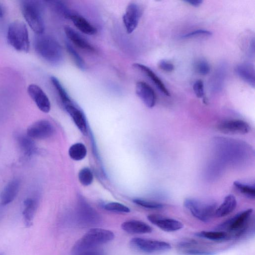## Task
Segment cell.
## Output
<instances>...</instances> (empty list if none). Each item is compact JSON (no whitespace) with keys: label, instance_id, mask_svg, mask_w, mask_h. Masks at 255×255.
I'll list each match as a JSON object with an SVG mask.
<instances>
[{"label":"cell","instance_id":"obj_22","mask_svg":"<svg viewBox=\"0 0 255 255\" xmlns=\"http://www.w3.org/2000/svg\"><path fill=\"white\" fill-rule=\"evenodd\" d=\"M75 27L81 32L87 35H93L97 33L96 28L83 17L72 14L69 18Z\"/></svg>","mask_w":255,"mask_h":255},{"label":"cell","instance_id":"obj_36","mask_svg":"<svg viewBox=\"0 0 255 255\" xmlns=\"http://www.w3.org/2000/svg\"><path fill=\"white\" fill-rule=\"evenodd\" d=\"M183 254L186 255H214V253L208 250L197 248H190L182 250Z\"/></svg>","mask_w":255,"mask_h":255},{"label":"cell","instance_id":"obj_19","mask_svg":"<svg viewBox=\"0 0 255 255\" xmlns=\"http://www.w3.org/2000/svg\"><path fill=\"white\" fill-rule=\"evenodd\" d=\"M134 68L141 71L148 76L156 86L157 88L164 95L170 96V93L161 79L148 66L141 64H134Z\"/></svg>","mask_w":255,"mask_h":255},{"label":"cell","instance_id":"obj_6","mask_svg":"<svg viewBox=\"0 0 255 255\" xmlns=\"http://www.w3.org/2000/svg\"><path fill=\"white\" fill-rule=\"evenodd\" d=\"M253 213L251 208L242 211L219 225L217 229L221 231H228L234 237H239L246 231Z\"/></svg>","mask_w":255,"mask_h":255},{"label":"cell","instance_id":"obj_38","mask_svg":"<svg viewBox=\"0 0 255 255\" xmlns=\"http://www.w3.org/2000/svg\"><path fill=\"white\" fill-rule=\"evenodd\" d=\"M158 66L160 69L167 72H173L175 69V66L173 64L166 60L160 61L158 64Z\"/></svg>","mask_w":255,"mask_h":255},{"label":"cell","instance_id":"obj_28","mask_svg":"<svg viewBox=\"0 0 255 255\" xmlns=\"http://www.w3.org/2000/svg\"><path fill=\"white\" fill-rule=\"evenodd\" d=\"M45 2L55 13L69 19L72 13L70 12L63 2L58 1H46Z\"/></svg>","mask_w":255,"mask_h":255},{"label":"cell","instance_id":"obj_4","mask_svg":"<svg viewBox=\"0 0 255 255\" xmlns=\"http://www.w3.org/2000/svg\"><path fill=\"white\" fill-rule=\"evenodd\" d=\"M9 45L18 52L28 53L30 48L29 32L25 23L15 21L10 25L7 32Z\"/></svg>","mask_w":255,"mask_h":255},{"label":"cell","instance_id":"obj_26","mask_svg":"<svg viewBox=\"0 0 255 255\" xmlns=\"http://www.w3.org/2000/svg\"><path fill=\"white\" fill-rule=\"evenodd\" d=\"M51 82L57 91L64 106L72 102L66 90L57 77L51 76Z\"/></svg>","mask_w":255,"mask_h":255},{"label":"cell","instance_id":"obj_24","mask_svg":"<svg viewBox=\"0 0 255 255\" xmlns=\"http://www.w3.org/2000/svg\"><path fill=\"white\" fill-rule=\"evenodd\" d=\"M17 139L20 150L26 156L30 157L37 153V148L32 138L27 135H19Z\"/></svg>","mask_w":255,"mask_h":255},{"label":"cell","instance_id":"obj_40","mask_svg":"<svg viewBox=\"0 0 255 255\" xmlns=\"http://www.w3.org/2000/svg\"><path fill=\"white\" fill-rule=\"evenodd\" d=\"M184 2L194 7H198L203 3L201 0H189V1H185Z\"/></svg>","mask_w":255,"mask_h":255},{"label":"cell","instance_id":"obj_34","mask_svg":"<svg viewBox=\"0 0 255 255\" xmlns=\"http://www.w3.org/2000/svg\"><path fill=\"white\" fill-rule=\"evenodd\" d=\"M195 70L201 75H206L210 72V65L208 62L203 59L198 60L195 64Z\"/></svg>","mask_w":255,"mask_h":255},{"label":"cell","instance_id":"obj_14","mask_svg":"<svg viewBox=\"0 0 255 255\" xmlns=\"http://www.w3.org/2000/svg\"><path fill=\"white\" fill-rule=\"evenodd\" d=\"M136 93L148 108L154 107L156 103V94L153 89L147 83L139 81L136 85Z\"/></svg>","mask_w":255,"mask_h":255},{"label":"cell","instance_id":"obj_17","mask_svg":"<svg viewBox=\"0 0 255 255\" xmlns=\"http://www.w3.org/2000/svg\"><path fill=\"white\" fill-rule=\"evenodd\" d=\"M122 229L130 234H149L153 231V228L147 223L139 220H129L123 222Z\"/></svg>","mask_w":255,"mask_h":255},{"label":"cell","instance_id":"obj_7","mask_svg":"<svg viewBox=\"0 0 255 255\" xmlns=\"http://www.w3.org/2000/svg\"><path fill=\"white\" fill-rule=\"evenodd\" d=\"M131 244L136 249L147 253H154L170 250L171 245L168 242L136 237L131 241Z\"/></svg>","mask_w":255,"mask_h":255},{"label":"cell","instance_id":"obj_30","mask_svg":"<svg viewBox=\"0 0 255 255\" xmlns=\"http://www.w3.org/2000/svg\"><path fill=\"white\" fill-rule=\"evenodd\" d=\"M66 49L67 53L70 56L71 59L78 68L82 70H85L86 68L85 62L73 47L69 43H66Z\"/></svg>","mask_w":255,"mask_h":255},{"label":"cell","instance_id":"obj_29","mask_svg":"<svg viewBox=\"0 0 255 255\" xmlns=\"http://www.w3.org/2000/svg\"><path fill=\"white\" fill-rule=\"evenodd\" d=\"M235 189L241 194L249 198L254 199L255 197V188L254 185H249L236 181L233 183Z\"/></svg>","mask_w":255,"mask_h":255},{"label":"cell","instance_id":"obj_37","mask_svg":"<svg viewBox=\"0 0 255 255\" xmlns=\"http://www.w3.org/2000/svg\"><path fill=\"white\" fill-rule=\"evenodd\" d=\"M193 90L196 96L199 98H203L204 96V85L201 80H198L193 85Z\"/></svg>","mask_w":255,"mask_h":255},{"label":"cell","instance_id":"obj_9","mask_svg":"<svg viewBox=\"0 0 255 255\" xmlns=\"http://www.w3.org/2000/svg\"><path fill=\"white\" fill-rule=\"evenodd\" d=\"M142 9L139 5L131 3L127 6L123 17V21L128 34L132 33L137 28L142 16Z\"/></svg>","mask_w":255,"mask_h":255},{"label":"cell","instance_id":"obj_20","mask_svg":"<svg viewBox=\"0 0 255 255\" xmlns=\"http://www.w3.org/2000/svg\"><path fill=\"white\" fill-rule=\"evenodd\" d=\"M20 187V182L18 179L11 181L3 190L1 201L3 205H6L12 202L17 196Z\"/></svg>","mask_w":255,"mask_h":255},{"label":"cell","instance_id":"obj_27","mask_svg":"<svg viewBox=\"0 0 255 255\" xmlns=\"http://www.w3.org/2000/svg\"><path fill=\"white\" fill-rule=\"evenodd\" d=\"M68 153L71 159L79 161L85 158L87 155V149L83 144L76 143L70 147Z\"/></svg>","mask_w":255,"mask_h":255},{"label":"cell","instance_id":"obj_8","mask_svg":"<svg viewBox=\"0 0 255 255\" xmlns=\"http://www.w3.org/2000/svg\"><path fill=\"white\" fill-rule=\"evenodd\" d=\"M101 222L98 213L85 203L80 204L77 213V223L84 228L93 227Z\"/></svg>","mask_w":255,"mask_h":255},{"label":"cell","instance_id":"obj_1","mask_svg":"<svg viewBox=\"0 0 255 255\" xmlns=\"http://www.w3.org/2000/svg\"><path fill=\"white\" fill-rule=\"evenodd\" d=\"M37 54L44 60L54 65L61 64L64 59L62 48L53 37L38 35L34 43Z\"/></svg>","mask_w":255,"mask_h":255},{"label":"cell","instance_id":"obj_11","mask_svg":"<svg viewBox=\"0 0 255 255\" xmlns=\"http://www.w3.org/2000/svg\"><path fill=\"white\" fill-rule=\"evenodd\" d=\"M217 129L227 134H246L250 131L251 127L246 121L233 119L220 123L217 126Z\"/></svg>","mask_w":255,"mask_h":255},{"label":"cell","instance_id":"obj_12","mask_svg":"<svg viewBox=\"0 0 255 255\" xmlns=\"http://www.w3.org/2000/svg\"><path fill=\"white\" fill-rule=\"evenodd\" d=\"M147 218L151 223L166 232H175L184 227L181 222L161 215L150 214L148 216Z\"/></svg>","mask_w":255,"mask_h":255},{"label":"cell","instance_id":"obj_18","mask_svg":"<svg viewBox=\"0 0 255 255\" xmlns=\"http://www.w3.org/2000/svg\"><path fill=\"white\" fill-rule=\"evenodd\" d=\"M235 71L240 78L254 88L255 71L254 65L249 63L240 64L236 67Z\"/></svg>","mask_w":255,"mask_h":255},{"label":"cell","instance_id":"obj_15","mask_svg":"<svg viewBox=\"0 0 255 255\" xmlns=\"http://www.w3.org/2000/svg\"><path fill=\"white\" fill-rule=\"evenodd\" d=\"M64 33L70 41L79 49L88 52H94L95 48L77 31L69 26H65Z\"/></svg>","mask_w":255,"mask_h":255},{"label":"cell","instance_id":"obj_35","mask_svg":"<svg viewBox=\"0 0 255 255\" xmlns=\"http://www.w3.org/2000/svg\"><path fill=\"white\" fill-rule=\"evenodd\" d=\"M212 33L206 30H197L191 32L183 36V39H191L199 37H209L212 36Z\"/></svg>","mask_w":255,"mask_h":255},{"label":"cell","instance_id":"obj_32","mask_svg":"<svg viewBox=\"0 0 255 255\" xmlns=\"http://www.w3.org/2000/svg\"><path fill=\"white\" fill-rule=\"evenodd\" d=\"M80 183L84 186H90L93 181V175L91 170L87 168L81 169L78 174Z\"/></svg>","mask_w":255,"mask_h":255},{"label":"cell","instance_id":"obj_25","mask_svg":"<svg viewBox=\"0 0 255 255\" xmlns=\"http://www.w3.org/2000/svg\"><path fill=\"white\" fill-rule=\"evenodd\" d=\"M195 235L198 238L206 239L207 240L216 242L225 241L231 238L230 235L228 233L221 231H202L196 233L195 234Z\"/></svg>","mask_w":255,"mask_h":255},{"label":"cell","instance_id":"obj_42","mask_svg":"<svg viewBox=\"0 0 255 255\" xmlns=\"http://www.w3.org/2000/svg\"><path fill=\"white\" fill-rule=\"evenodd\" d=\"M0 255H5L4 253H0Z\"/></svg>","mask_w":255,"mask_h":255},{"label":"cell","instance_id":"obj_33","mask_svg":"<svg viewBox=\"0 0 255 255\" xmlns=\"http://www.w3.org/2000/svg\"><path fill=\"white\" fill-rule=\"evenodd\" d=\"M104 208L108 211L120 213H129L130 209L127 206L118 203L110 202L104 206Z\"/></svg>","mask_w":255,"mask_h":255},{"label":"cell","instance_id":"obj_21","mask_svg":"<svg viewBox=\"0 0 255 255\" xmlns=\"http://www.w3.org/2000/svg\"><path fill=\"white\" fill-rule=\"evenodd\" d=\"M237 206V200L232 194L225 197L222 203L217 207L215 216L218 218L226 217L232 213Z\"/></svg>","mask_w":255,"mask_h":255},{"label":"cell","instance_id":"obj_31","mask_svg":"<svg viewBox=\"0 0 255 255\" xmlns=\"http://www.w3.org/2000/svg\"><path fill=\"white\" fill-rule=\"evenodd\" d=\"M133 202L139 206L150 209L160 210L164 208L165 206L161 203L144 199H135Z\"/></svg>","mask_w":255,"mask_h":255},{"label":"cell","instance_id":"obj_41","mask_svg":"<svg viewBox=\"0 0 255 255\" xmlns=\"http://www.w3.org/2000/svg\"><path fill=\"white\" fill-rule=\"evenodd\" d=\"M5 14V8L2 4L0 3V18H2Z\"/></svg>","mask_w":255,"mask_h":255},{"label":"cell","instance_id":"obj_2","mask_svg":"<svg viewBox=\"0 0 255 255\" xmlns=\"http://www.w3.org/2000/svg\"><path fill=\"white\" fill-rule=\"evenodd\" d=\"M21 9L26 22L37 35L45 31L44 1L24 0L21 2Z\"/></svg>","mask_w":255,"mask_h":255},{"label":"cell","instance_id":"obj_16","mask_svg":"<svg viewBox=\"0 0 255 255\" xmlns=\"http://www.w3.org/2000/svg\"><path fill=\"white\" fill-rule=\"evenodd\" d=\"M66 111L72 118L80 132L84 135L87 134V126L85 116L73 102L64 106Z\"/></svg>","mask_w":255,"mask_h":255},{"label":"cell","instance_id":"obj_3","mask_svg":"<svg viewBox=\"0 0 255 255\" xmlns=\"http://www.w3.org/2000/svg\"><path fill=\"white\" fill-rule=\"evenodd\" d=\"M114 238V233L110 230L92 228L75 243L72 248V252L75 255L93 249L95 247L111 242Z\"/></svg>","mask_w":255,"mask_h":255},{"label":"cell","instance_id":"obj_39","mask_svg":"<svg viewBox=\"0 0 255 255\" xmlns=\"http://www.w3.org/2000/svg\"><path fill=\"white\" fill-rule=\"evenodd\" d=\"M75 255H105V254L100 251L90 249L79 253Z\"/></svg>","mask_w":255,"mask_h":255},{"label":"cell","instance_id":"obj_13","mask_svg":"<svg viewBox=\"0 0 255 255\" xmlns=\"http://www.w3.org/2000/svg\"><path fill=\"white\" fill-rule=\"evenodd\" d=\"M28 93L41 111L45 113L50 111L51 109L50 101L47 94L40 86L34 84L30 85L28 87Z\"/></svg>","mask_w":255,"mask_h":255},{"label":"cell","instance_id":"obj_23","mask_svg":"<svg viewBox=\"0 0 255 255\" xmlns=\"http://www.w3.org/2000/svg\"><path fill=\"white\" fill-rule=\"evenodd\" d=\"M37 207L38 202L35 199L29 198L24 201V209L23 215L25 224L28 227H31L33 224V220Z\"/></svg>","mask_w":255,"mask_h":255},{"label":"cell","instance_id":"obj_10","mask_svg":"<svg viewBox=\"0 0 255 255\" xmlns=\"http://www.w3.org/2000/svg\"><path fill=\"white\" fill-rule=\"evenodd\" d=\"M54 128L51 122L42 120L30 126L27 134L32 139H46L51 137L54 134Z\"/></svg>","mask_w":255,"mask_h":255},{"label":"cell","instance_id":"obj_5","mask_svg":"<svg viewBox=\"0 0 255 255\" xmlns=\"http://www.w3.org/2000/svg\"><path fill=\"white\" fill-rule=\"evenodd\" d=\"M184 206L195 218L204 223L212 219L218 207L215 201L194 198L186 199Z\"/></svg>","mask_w":255,"mask_h":255}]
</instances>
